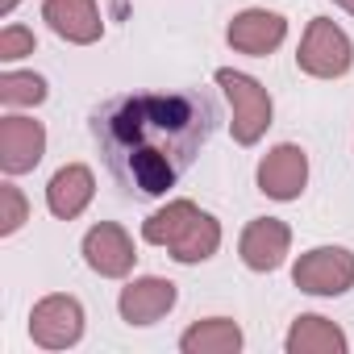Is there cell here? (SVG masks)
Returning a JSON list of instances; mask_svg holds the SVG:
<instances>
[{
	"mask_svg": "<svg viewBox=\"0 0 354 354\" xmlns=\"http://www.w3.org/2000/svg\"><path fill=\"white\" fill-rule=\"evenodd\" d=\"M26 221H30L26 196H21L13 184H5V188H0V234H17Z\"/></svg>",
	"mask_w": 354,
	"mask_h": 354,
	"instance_id": "d6986e66",
	"label": "cell"
},
{
	"mask_svg": "<svg viewBox=\"0 0 354 354\" xmlns=\"http://www.w3.org/2000/svg\"><path fill=\"white\" fill-rule=\"evenodd\" d=\"M84 333V308L75 296H46L30 313V337L46 350H67Z\"/></svg>",
	"mask_w": 354,
	"mask_h": 354,
	"instance_id": "5b68a950",
	"label": "cell"
},
{
	"mask_svg": "<svg viewBox=\"0 0 354 354\" xmlns=\"http://www.w3.org/2000/svg\"><path fill=\"white\" fill-rule=\"evenodd\" d=\"M292 279L308 296H342L346 288H354V254L342 246H317L300 254Z\"/></svg>",
	"mask_w": 354,
	"mask_h": 354,
	"instance_id": "277c9868",
	"label": "cell"
},
{
	"mask_svg": "<svg viewBox=\"0 0 354 354\" xmlns=\"http://www.w3.org/2000/svg\"><path fill=\"white\" fill-rule=\"evenodd\" d=\"M180 346H184V354H234L242 346V329L225 317H213V321L192 325L180 337Z\"/></svg>",
	"mask_w": 354,
	"mask_h": 354,
	"instance_id": "2e32d148",
	"label": "cell"
},
{
	"mask_svg": "<svg viewBox=\"0 0 354 354\" xmlns=\"http://www.w3.org/2000/svg\"><path fill=\"white\" fill-rule=\"evenodd\" d=\"M333 5H342L346 13H354V0H333Z\"/></svg>",
	"mask_w": 354,
	"mask_h": 354,
	"instance_id": "7402d4cb",
	"label": "cell"
},
{
	"mask_svg": "<svg viewBox=\"0 0 354 354\" xmlns=\"http://www.w3.org/2000/svg\"><path fill=\"white\" fill-rule=\"evenodd\" d=\"M34 55V34L26 26H9V30H0V59L13 63V59H26Z\"/></svg>",
	"mask_w": 354,
	"mask_h": 354,
	"instance_id": "ffe728a7",
	"label": "cell"
},
{
	"mask_svg": "<svg viewBox=\"0 0 354 354\" xmlns=\"http://www.w3.org/2000/svg\"><path fill=\"white\" fill-rule=\"evenodd\" d=\"M283 34H288V21H283L279 13L246 9V13H238V17L230 21V34H225V38H230L234 50L263 59V55H271V50L283 42Z\"/></svg>",
	"mask_w": 354,
	"mask_h": 354,
	"instance_id": "8fae6325",
	"label": "cell"
},
{
	"mask_svg": "<svg viewBox=\"0 0 354 354\" xmlns=\"http://www.w3.org/2000/svg\"><path fill=\"white\" fill-rule=\"evenodd\" d=\"M46 154V129L34 117H5L0 121V167L5 175L34 171Z\"/></svg>",
	"mask_w": 354,
	"mask_h": 354,
	"instance_id": "52a82bcc",
	"label": "cell"
},
{
	"mask_svg": "<svg viewBox=\"0 0 354 354\" xmlns=\"http://www.w3.org/2000/svg\"><path fill=\"white\" fill-rule=\"evenodd\" d=\"M288 246H292V230H288L283 221H275V217L250 221V225L242 230V242H238L242 263H246L250 271H275V267L283 263Z\"/></svg>",
	"mask_w": 354,
	"mask_h": 354,
	"instance_id": "30bf717a",
	"label": "cell"
},
{
	"mask_svg": "<svg viewBox=\"0 0 354 354\" xmlns=\"http://www.w3.org/2000/svg\"><path fill=\"white\" fill-rule=\"evenodd\" d=\"M92 192H96V180L84 162H67L63 171H55V180L46 188V205L59 221H75L88 205H92Z\"/></svg>",
	"mask_w": 354,
	"mask_h": 354,
	"instance_id": "4fadbf2b",
	"label": "cell"
},
{
	"mask_svg": "<svg viewBox=\"0 0 354 354\" xmlns=\"http://www.w3.org/2000/svg\"><path fill=\"white\" fill-rule=\"evenodd\" d=\"M13 5H17V0H0V13H13Z\"/></svg>",
	"mask_w": 354,
	"mask_h": 354,
	"instance_id": "44dd1931",
	"label": "cell"
},
{
	"mask_svg": "<svg viewBox=\"0 0 354 354\" xmlns=\"http://www.w3.org/2000/svg\"><path fill=\"white\" fill-rule=\"evenodd\" d=\"M292 354H346V333L325 317H300L288 333Z\"/></svg>",
	"mask_w": 354,
	"mask_h": 354,
	"instance_id": "5bb4252c",
	"label": "cell"
},
{
	"mask_svg": "<svg viewBox=\"0 0 354 354\" xmlns=\"http://www.w3.org/2000/svg\"><path fill=\"white\" fill-rule=\"evenodd\" d=\"M196 217H201V209L192 205V201H171L167 209H158L146 225H142V238L150 242V246H175L192 225H196Z\"/></svg>",
	"mask_w": 354,
	"mask_h": 354,
	"instance_id": "9a60e30c",
	"label": "cell"
},
{
	"mask_svg": "<svg viewBox=\"0 0 354 354\" xmlns=\"http://www.w3.org/2000/svg\"><path fill=\"white\" fill-rule=\"evenodd\" d=\"M217 121L221 109L205 88H180L113 96L92 109L88 125L113 180L133 201H150L192 171Z\"/></svg>",
	"mask_w": 354,
	"mask_h": 354,
	"instance_id": "6da1fadb",
	"label": "cell"
},
{
	"mask_svg": "<svg viewBox=\"0 0 354 354\" xmlns=\"http://www.w3.org/2000/svg\"><path fill=\"white\" fill-rule=\"evenodd\" d=\"M217 246H221V225H217L209 213H201L196 225L171 246V259H175V263H205V259L217 254Z\"/></svg>",
	"mask_w": 354,
	"mask_h": 354,
	"instance_id": "e0dca14e",
	"label": "cell"
},
{
	"mask_svg": "<svg viewBox=\"0 0 354 354\" xmlns=\"http://www.w3.org/2000/svg\"><path fill=\"white\" fill-rule=\"evenodd\" d=\"M217 84L225 88L230 109H234V121H230L234 142L254 146V142L267 133V125H271V96H267V88H263L259 80L242 75V71H230V67L217 71Z\"/></svg>",
	"mask_w": 354,
	"mask_h": 354,
	"instance_id": "7a4b0ae2",
	"label": "cell"
},
{
	"mask_svg": "<svg viewBox=\"0 0 354 354\" xmlns=\"http://www.w3.org/2000/svg\"><path fill=\"white\" fill-rule=\"evenodd\" d=\"M84 259H88V267H92L96 275L121 279V275H129V267H133L138 254H133V242H129V234H125L121 225L100 221V225H92L88 238H84Z\"/></svg>",
	"mask_w": 354,
	"mask_h": 354,
	"instance_id": "ba28073f",
	"label": "cell"
},
{
	"mask_svg": "<svg viewBox=\"0 0 354 354\" xmlns=\"http://www.w3.org/2000/svg\"><path fill=\"white\" fill-rule=\"evenodd\" d=\"M0 100L5 104H42L46 100V80L34 71H5L0 75Z\"/></svg>",
	"mask_w": 354,
	"mask_h": 354,
	"instance_id": "ac0fdd59",
	"label": "cell"
},
{
	"mask_svg": "<svg viewBox=\"0 0 354 354\" xmlns=\"http://www.w3.org/2000/svg\"><path fill=\"white\" fill-rule=\"evenodd\" d=\"M308 184V158L300 146L283 142L259 162V192L271 201H296Z\"/></svg>",
	"mask_w": 354,
	"mask_h": 354,
	"instance_id": "8992f818",
	"label": "cell"
},
{
	"mask_svg": "<svg viewBox=\"0 0 354 354\" xmlns=\"http://www.w3.org/2000/svg\"><path fill=\"white\" fill-rule=\"evenodd\" d=\"M42 21L75 46H92L104 34L96 0H42Z\"/></svg>",
	"mask_w": 354,
	"mask_h": 354,
	"instance_id": "9c48e42d",
	"label": "cell"
},
{
	"mask_svg": "<svg viewBox=\"0 0 354 354\" xmlns=\"http://www.w3.org/2000/svg\"><path fill=\"white\" fill-rule=\"evenodd\" d=\"M296 63L304 75H317V80H337L350 71L354 63V46L350 38L329 21V17H313L308 30H304V42L296 50Z\"/></svg>",
	"mask_w": 354,
	"mask_h": 354,
	"instance_id": "3957f363",
	"label": "cell"
},
{
	"mask_svg": "<svg viewBox=\"0 0 354 354\" xmlns=\"http://www.w3.org/2000/svg\"><path fill=\"white\" fill-rule=\"evenodd\" d=\"M175 304V283L171 279H158V275H146V279H133L121 288V317L129 325H154L158 317H167Z\"/></svg>",
	"mask_w": 354,
	"mask_h": 354,
	"instance_id": "7c38bea8",
	"label": "cell"
}]
</instances>
